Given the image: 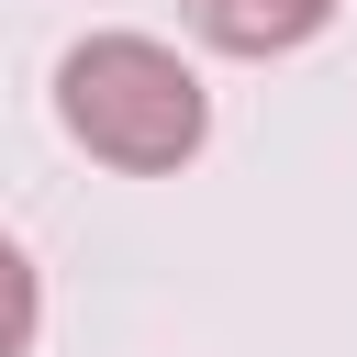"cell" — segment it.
<instances>
[{"instance_id": "cell-1", "label": "cell", "mask_w": 357, "mask_h": 357, "mask_svg": "<svg viewBox=\"0 0 357 357\" xmlns=\"http://www.w3.org/2000/svg\"><path fill=\"white\" fill-rule=\"evenodd\" d=\"M56 123H67V145H89L100 167L167 178V167L201 156L212 89H201V67H190L178 45H156V33H78V45L56 56Z\"/></svg>"}, {"instance_id": "cell-2", "label": "cell", "mask_w": 357, "mask_h": 357, "mask_svg": "<svg viewBox=\"0 0 357 357\" xmlns=\"http://www.w3.org/2000/svg\"><path fill=\"white\" fill-rule=\"evenodd\" d=\"M178 11H190V33L223 45V56H290V45H312V33L335 22V0H178Z\"/></svg>"}, {"instance_id": "cell-3", "label": "cell", "mask_w": 357, "mask_h": 357, "mask_svg": "<svg viewBox=\"0 0 357 357\" xmlns=\"http://www.w3.org/2000/svg\"><path fill=\"white\" fill-rule=\"evenodd\" d=\"M33 324H45V279H33V257L0 234V357H33Z\"/></svg>"}]
</instances>
